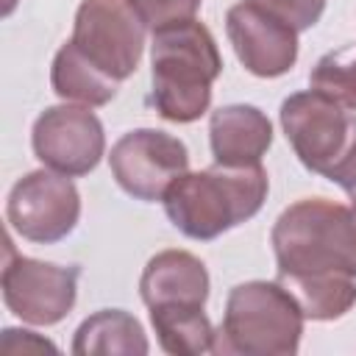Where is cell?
Returning a JSON list of instances; mask_svg holds the SVG:
<instances>
[{
  "label": "cell",
  "instance_id": "12",
  "mask_svg": "<svg viewBox=\"0 0 356 356\" xmlns=\"http://www.w3.org/2000/svg\"><path fill=\"white\" fill-rule=\"evenodd\" d=\"M209 142L214 164L250 167L261 164V156L273 145V125L264 111L248 103L220 106L209 117Z\"/></svg>",
  "mask_w": 356,
  "mask_h": 356
},
{
  "label": "cell",
  "instance_id": "21",
  "mask_svg": "<svg viewBox=\"0 0 356 356\" xmlns=\"http://www.w3.org/2000/svg\"><path fill=\"white\" fill-rule=\"evenodd\" d=\"M3 350L8 353H28V350H56V345L50 339H42L36 337L33 331H25V328H6L3 331Z\"/></svg>",
  "mask_w": 356,
  "mask_h": 356
},
{
  "label": "cell",
  "instance_id": "3",
  "mask_svg": "<svg viewBox=\"0 0 356 356\" xmlns=\"http://www.w3.org/2000/svg\"><path fill=\"white\" fill-rule=\"evenodd\" d=\"M278 273H342L356 278V206L306 197L284 209L270 234Z\"/></svg>",
  "mask_w": 356,
  "mask_h": 356
},
{
  "label": "cell",
  "instance_id": "8",
  "mask_svg": "<svg viewBox=\"0 0 356 356\" xmlns=\"http://www.w3.org/2000/svg\"><path fill=\"white\" fill-rule=\"evenodd\" d=\"M81 217V195L70 175L56 170H33L22 175L6 200L8 225L28 242L53 245L61 242Z\"/></svg>",
  "mask_w": 356,
  "mask_h": 356
},
{
  "label": "cell",
  "instance_id": "4",
  "mask_svg": "<svg viewBox=\"0 0 356 356\" xmlns=\"http://www.w3.org/2000/svg\"><path fill=\"white\" fill-rule=\"evenodd\" d=\"M303 312L278 281H245L228 292L214 353L292 356L303 337Z\"/></svg>",
  "mask_w": 356,
  "mask_h": 356
},
{
  "label": "cell",
  "instance_id": "2",
  "mask_svg": "<svg viewBox=\"0 0 356 356\" xmlns=\"http://www.w3.org/2000/svg\"><path fill=\"white\" fill-rule=\"evenodd\" d=\"M222 72V58L211 31L181 22L153 33L150 50V103L170 122H195L211 106V83Z\"/></svg>",
  "mask_w": 356,
  "mask_h": 356
},
{
  "label": "cell",
  "instance_id": "6",
  "mask_svg": "<svg viewBox=\"0 0 356 356\" xmlns=\"http://www.w3.org/2000/svg\"><path fill=\"white\" fill-rule=\"evenodd\" d=\"M145 22L128 0H81L72 44L117 83L131 78L145 50Z\"/></svg>",
  "mask_w": 356,
  "mask_h": 356
},
{
  "label": "cell",
  "instance_id": "1",
  "mask_svg": "<svg viewBox=\"0 0 356 356\" xmlns=\"http://www.w3.org/2000/svg\"><path fill=\"white\" fill-rule=\"evenodd\" d=\"M267 172L261 164L222 167L178 175L164 192L167 220L189 239L209 242L259 214L267 200Z\"/></svg>",
  "mask_w": 356,
  "mask_h": 356
},
{
  "label": "cell",
  "instance_id": "22",
  "mask_svg": "<svg viewBox=\"0 0 356 356\" xmlns=\"http://www.w3.org/2000/svg\"><path fill=\"white\" fill-rule=\"evenodd\" d=\"M328 181H334V184H339L342 186V192L350 197V203L356 206V145L350 147V153L331 170V175H328Z\"/></svg>",
  "mask_w": 356,
  "mask_h": 356
},
{
  "label": "cell",
  "instance_id": "15",
  "mask_svg": "<svg viewBox=\"0 0 356 356\" xmlns=\"http://www.w3.org/2000/svg\"><path fill=\"white\" fill-rule=\"evenodd\" d=\"M300 306L306 320L328 323L356 306V281L342 273H278L275 278Z\"/></svg>",
  "mask_w": 356,
  "mask_h": 356
},
{
  "label": "cell",
  "instance_id": "20",
  "mask_svg": "<svg viewBox=\"0 0 356 356\" xmlns=\"http://www.w3.org/2000/svg\"><path fill=\"white\" fill-rule=\"evenodd\" d=\"M250 3H256L275 19L286 22L298 33L317 25L325 11V0H250Z\"/></svg>",
  "mask_w": 356,
  "mask_h": 356
},
{
  "label": "cell",
  "instance_id": "19",
  "mask_svg": "<svg viewBox=\"0 0 356 356\" xmlns=\"http://www.w3.org/2000/svg\"><path fill=\"white\" fill-rule=\"evenodd\" d=\"M136 17L145 22L147 31H164L181 22L195 19L203 0H128Z\"/></svg>",
  "mask_w": 356,
  "mask_h": 356
},
{
  "label": "cell",
  "instance_id": "18",
  "mask_svg": "<svg viewBox=\"0 0 356 356\" xmlns=\"http://www.w3.org/2000/svg\"><path fill=\"white\" fill-rule=\"evenodd\" d=\"M309 89L356 111V47L325 53L309 72Z\"/></svg>",
  "mask_w": 356,
  "mask_h": 356
},
{
  "label": "cell",
  "instance_id": "7",
  "mask_svg": "<svg viewBox=\"0 0 356 356\" xmlns=\"http://www.w3.org/2000/svg\"><path fill=\"white\" fill-rule=\"evenodd\" d=\"M78 267H61L39 259L14 253L11 239H6L3 264V303L11 314L31 325L61 323L78 298Z\"/></svg>",
  "mask_w": 356,
  "mask_h": 356
},
{
  "label": "cell",
  "instance_id": "17",
  "mask_svg": "<svg viewBox=\"0 0 356 356\" xmlns=\"http://www.w3.org/2000/svg\"><path fill=\"white\" fill-rule=\"evenodd\" d=\"M150 325L156 331L159 348L170 356L214 353L217 331L203 306H153Z\"/></svg>",
  "mask_w": 356,
  "mask_h": 356
},
{
  "label": "cell",
  "instance_id": "16",
  "mask_svg": "<svg viewBox=\"0 0 356 356\" xmlns=\"http://www.w3.org/2000/svg\"><path fill=\"white\" fill-rule=\"evenodd\" d=\"M50 86L67 103L81 106H106L117 95V81L97 70L72 42H64L50 67Z\"/></svg>",
  "mask_w": 356,
  "mask_h": 356
},
{
  "label": "cell",
  "instance_id": "13",
  "mask_svg": "<svg viewBox=\"0 0 356 356\" xmlns=\"http://www.w3.org/2000/svg\"><path fill=\"white\" fill-rule=\"evenodd\" d=\"M139 295L153 306H206L209 270L189 250H159L142 270Z\"/></svg>",
  "mask_w": 356,
  "mask_h": 356
},
{
  "label": "cell",
  "instance_id": "14",
  "mask_svg": "<svg viewBox=\"0 0 356 356\" xmlns=\"http://www.w3.org/2000/svg\"><path fill=\"white\" fill-rule=\"evenodd\" d=\"M150 350L142 323L122 309H100L89 314L72 337L75 356H145Z\"/></svg>",
  "mask_w": 356,
  "mask_h": 356
},
{
  "label": "cell",
  "instance_id": "9",
  "mask_svg": "<svg viewBox=\"0 0 356 356\" xmlns=\"http://www.w3.org/2000/svg\"><path fill=\"white\" fill-rule=\"evenodd\" d=\"M108 167L122 192L136 200H161L170 184L189 170L186 145L156 128H136L120 136L108 153Z\"/></svg>",
  "mask_w": 356,
  "mask_h": 356
},
{
  "label": "cell",
  "instance_id": "5",
  "mask_svg": "<svg viewBox=\"0 0 356 356\" xmlns=\"http://www.w3.org/2000/svg\"><path fill=\"white\" fill-rule=\"evenodd\" d=\"M281 128L300 164L323 178L356 145V117L314 89L295 92L281 103Z\"/></svg>",
  "mask_w": 356,
  "mask_h": 356
},
{
  "label": "cell",
  "instance_id": "11",
  "mask_svg": "<svg viewBox=\"0 0 356 356\" xmlns=\"http://www.w3.org/2000/svg\"><path fill=\"white\" fill-rule=\"evenodd\" d=\"M225 33L239 64L256 78H278L298 61V31L250 0L228 8Z\"/></svg>",
  "mask_w": 356,
  "mask_h": 356
},
{
  "label": "cell",
  "instance_id": "10",
  "mask_svg": "<svg viewBox=\"0 0 356 356\" xmlns=\"http://www.w3.org/2000/svg\"><path fill=\"white\" fill-rule=\"evenodd\" d=\"M36 159L70 178L89 175L106 150L103 122L89 106H50L44 108L31 131Z\"/></svg>",
  "mask_w": 356,
  "mask_h": 356
}]
</instances>
